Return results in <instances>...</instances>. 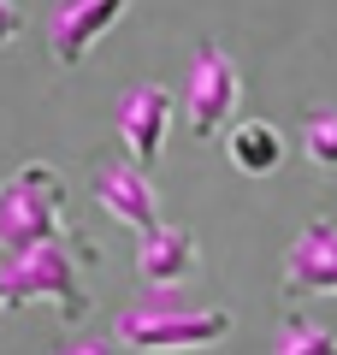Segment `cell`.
Returning <instances> with one entry per match:
<instances>
[{"label":"cell","instance_id":"cell-5","mask_svg":"<svg viewBox=\"0 0 337 355\" xmlns=\"http://www.w3.org/2000/svg\"><path fill=\"white\" fill-rule=\"evenodd\" d=\"M89 190H95V202L107 207L119 225L142 231V237H148L154 225H166L160 219V190H154V178L142 172L130 154H95V160H89Z\"/></svg>","mask_w":337,"mask_h":355},{"label":"cell","instance_id":"cell-7","mask_svg":"<svg viewBox=\"0 0 337 355\" xmlns=\"http://www.w3.org/2000/svg\"><path fill=\"white\" fill-rule=\"evenodd\" d=\"M119 137H125V154L148 172L166 154V137H172V89L166 83H137L119 95Z\"/></svg>","mask_w":337,"mask_h":355},{"label":"cell","instance_id":"cell-8","mask_svg":"<svg viewBox=\"0 0 337 355\" xmlns=\"http://www.w3.org/2000/svg\"><path fill=\"white\" fill-rule=\"evenodd\" d=\"M137 0H65L60 12L48 18V53L60 65H83L95 53V42L107 36Z\"/></svg>","mask_w":337,"mask_h":355},{"label":"cell","instance_id":"cell-1","mask_svg":"<svg viewBox=\"0 0 337 355\" xmlns=\"http://www.w3.org/2000/svg\"><path fill=\"white\" fill-rule=\"evenodd\" d=\"M101 261V249L83 237V231H65V237L42 243V249L18 254V261H6V296H12V308L24 302H53L60 308L65 326H83L89 314H95V296H89V266Z\"/></svg>","mask_w":337,"mask_h":355},{"label":"cell","instance_id":"cell-12","mask_svg":"<svg viewBox=\"0 0 337 355\" xmlns=\"http://www.w3.org/2000/svg\"><path fill=\"white\" fill-rule=\"evenodd\" d=\"M273 355H337V338H331L325 326H313V320L290 314L284 326H278V343H273Z\"/></svg>","mask_w":337,"mask_h":355},{"label":"cell","instance_id":"cell-2","mask_svg":"<svg viewBox=\"0 0 337 355\" xmlns=\"http://www.w3.org/2000/svg\"><path fill=\"white\" fill-rule=\"evenodd\" d=\"M231 338V308H189L172 291H142L112 320V343L137 355H196Z\"/></svg>","mask_w":337,"mask_h":355},{"label":"cell","instance_id":"cell-6","mask_svg":"<svg viewBox=\"0 0 337 355\" xmlns=\"http://www.w3.org/2000/svg\"><path fill=\"white\" fill-rule=\"evenodd\" d=\"M278 291L296 302V296H337V219H308L302 237L284 249V272H278Z\"/></svg>","mask_w":337,"mask_h":355},{"label":"cell","instance_id":"cell-13","mask_svg":"<svg viewBox=\"0 0 337 355\" xmlns=\"http://www.w3.org/2000/svg\"><path fill=\"white\" fill-rule=\"evenodd\" d=\"M18 30H24V6L18 0H0V48H12Z\"/></svg>","mask_w":337,"mask_h":355},{"label":"cell","instance_id":"cell-11","mask_svg":"<svg viewBox=\"0 0 337 355\" xmlns=\"http://www.w3.org/2000/svg\"><path fill=\"white\" fill-rule=\"evenodd\" d=\"M302 154L313 172L337 178V107H308L302 113Z\"/></svg>","mask_w":337,"mask_h":355},{"label":"cell","instance_id":"cell-9","mask_svg":"<svg viewBox=\"0 0 337 355\" xmlns=\"http://www.w3.org/2000/svg\"><path fill=\"white\" fill-rule=\"evenodd\" d=\"M196 254H201L196 231H184V225H154L148 237H142L137 272H142L148 291H178V284L196 272Z\"/></svg>","mask_w":337,"mask_h":355},{"label":"cell","instance_id":"cell-15","mask_svg":"<svg viewBox=\"0 0 337 355\" xmlns=\"http://www.w3.org/2000/svg\"><path fill=\"white\" fill-rule=\"evenodd\" d=\"M6 308H12V296H6V279H0V314H6Z\"/></svg>","mask_w":337,"mask_h":355},{"label":"cell","instance_id":"cell-14","mask_svg":"<svg viewBox=\"0 0 337 355\" xmlns=\"http://www.w3.org/2000/svg\"><path fill=\"white\" fill-rule=\"evenodd\" d=\"M60 355H119V343L112 338H77V343H65Z\"/></svg>","mask_w":337,"mask_h":355},{"label":"cell","instance_id":"cell-4","mask_svg":"<svg viewBox=\"0 0 337 355\" xmlns=\"http://www.w3.org/2000/svg\"><path fill=\"white\" fill-rule=\"evenodd\" d=\"M237 101H243V77H237V65H231V53H225L219 42H201L196 60H189V83H184V119H189V137L213 142L225 125H231Z\"/></svg>","mask_w":337,"mask_h":355},{"label":"cell","instance_id":"cell-10","mask_svg":"<svg viewBox=\"0 0 337 355\" xmlns=\"http://www.w3.org/2000/svg\"><path fill=\"white\" fill-rule=\"evenodd\" d=\"M225 154H231V166H237L243 178H273L278 166H284V137H278L273 119H243V125H231V137H225Z\"/></svg>","mask_w":337,"mask_h":355},{"label":"cell","instance_id":"cell-3","mask_svg":"<svg viewBox=\"0 0 337 355\" xmlns=\"http://www.w3.org/2000/svg\"><path fill=\"white\" fill-rule=\"evenodd\" d=\"M65 231H71V219H65V178L48 160L18 166L0 184V254L18 261V254L65 237Z\"/></svg>","mask_w":337,"mask_h":355}]
</instances>
